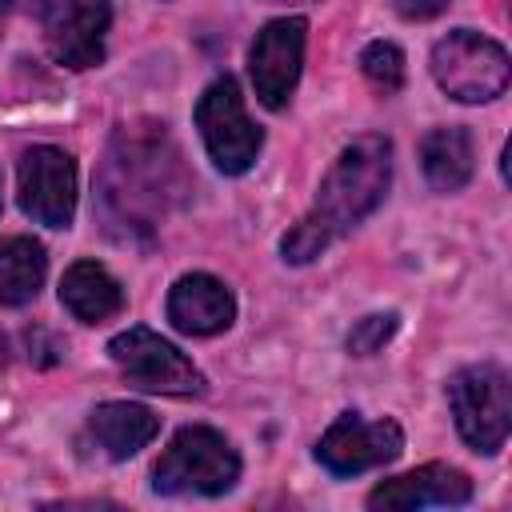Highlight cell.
Listing matches in <instances>:
<instances>
[{"label":"cell","instance_id":"cell-18","mask_svg":"<svg viewBox=\"0 0 512 512\" xmlns=\"http://www.w3.org/2000/svg\"><path fill=\"white\" fill-rule=\"evenodd\" d=\"M396 312H372V316H364V320H356V328L348 332V352L352 356H372V352H380L392 336H396Z\"/></svg>","mask_w":512,"mask_h":512},{"label":"cell","instance_id":"cell-13","mask_svg":"<svg viewBox=\"0 0 512 512\" xmlns=\"http://www.w3.org/2000/svg\"><path fill=\"white\" fill-rule=\"evenodd\" d=\"M88 432L92 440L112 456V460H128L136 456L144 444H152V436L160 432V420L152 408L132 404V400H108L96 404L88 416Z\"/></svg>","mask_w":512,"mask_h":512},{"label":"cell","instance_id":"cell-10","mask_svg":"<svg viewBox=\"0 0 512 512\" xmlns=\"http://www.w3.org/2000/svg\"><path fill=\"white\" fill-rule=\"evenodd\" d=\"M112 24L108 0H52L44 4V44L56 64L96 68L104 60V32Z\"/></svg>","mask_w":512,"mask_h":512},{"label":"cell","instance_id":"cell-3","mask_svg":"<svg viewBox=\"0 0 512 512\" xmlns=\"http://www.w3.org/2000/svg\"><path fill=\"white\" fill-rule=\"evenodd\" d=\"M432 76L452 100L484 104L508 88L512 64H508L504 44H496L492 36L476 28H456L432 48Z\"/></svg>","mask_w":512,"mask_h":512},{"label":"cell","instance_id":"cell-6","mask_svg":"<svg viewBox=\"0 0 512 512\" xmlns=\"http://www.w3.org/2000/svg\"><path fill=\"white\" fill-rule=\"evenodd\" d=\"M108 356L144 392H164V396H200L204 392V372L176 344H168L164 336H156L144 324H132L120 336H112Z\"/></svg>","mask_w":512,"mask_h":512},{"label":"cell","instance_id":"cell-7","mask_svg":"<svg viewBox=\"0 0 512 512\" xmlns=\"http://www.w3.org/2000/svg\"><path fill=\"white\" fill-rule=\"evenodd\" d=\"M304 40H308L304 16H276L256 32L252 52H248V72H252V88L264 108L280 112L288 104L300 80V64H304Z\"/></svg>","mask_w":512,"mask_h":512},{"label":"cell","instance_id":"cell-15","mask_svg":"<svg viewBox=\"0 0 512 512\" xmlns=\"http://www.w3.org/2000/svg\"><path fill=\"white\" fill-rule=\"evenodd\" d=\"M420 168L436 192H460L476 172V148L468 128H432L420 140Z\"/></svg>","mask_w":512,"mask_h":512},{"label":"cell","instance_id":"cell-17","mask_svg":"<svg viewBox=\"0 0 512 512\" xmlns=\"http://www.w3.org/2000/svg\"><path fill=\"white\" fill-rule=\"evenodd\" d=\"M360 68H364L368 84L380 92H396L404 84V52L392 40H372L360 52Z\"/></svg>","mask_w":512,"mask_h":512},{"label":"cell","instance_id":"cell-14","mask_svg":"<svg viewBox=\"0 0 512 512\" xmlns=\"http://www.w3.org/2000/svg\"><path fill=\"white\" fill-rule=\"evenodd\" d=\"M60 304L80 324H100L124 308V288L116 276L96 260H76L60 280Z\"/></svg>","mask_w":512,"mask_h":512},{"label":"cell","instance_id":"cell-12","mask_svg":"<svg viewBox=\"0 0 512 512\" xmlns=\"http://www.w3.org/2000/svg\"><path fill=\"white\" fill-rule=\"evenodd\" d=\"M468 500H472V480L452 464H424L368 492V508H400V512L424 504H468Z\"/></svg>","mask_w":512,"mask_h":512},{"label":"cell","instance_id":"cell-4","mask_svg":"<svg viewBox=\"0 0 512 512\" xmlns=\"http://www.w3.org/2000/svg\"><path fill=\"white\" fill-rule=\"evenodd\" d=\"M448 404L456 416L460 436L492 456L504 448L508 428H512V388H508V372L496 364H472L460 368L448 380Z\"/></svg>","mask_w":512,"mask_h":512},{"label":"cell","instance_id":"cell-5","mask_svg":"<svg viewBox=\"0 0 512 512\" xmlns=\"http://www.w3.org/2000/svg\"><path fill=\"white\" fill-rule=\"evenodd\" d=\"M196 128H200V140L220 172L240 176L256 164L264 132L248 120L240 84L232 76H220L204 88V96L196 100Z\"/></svg>","mask_w":512,"mask_h":512},{"label":"cell","instance_id":"cell-16","mask_svg":"<svg viewBox=\"0 0 512 512\" xmlns=\"http://www.w3.org/2000/svg\"><path fill=\"white\" fill-rule=\"evenodd\" d=\"M48 272L44 244L32 236H4L0 240V308L28 304Z\"/></svg>","mask_w":512,"mask_h":512},{"label":"cell","instance_id":"cell-11","mask_svg":"<svg viewBox=\"0 0 512 512\" xmlns=\"http://www.w3.org/2000/svg\"><path fill=\"white\" fill-rule=\"evenodd\" d=\"M168 320L184 336H216L236 320V300L224 280L208 272H188L168 292Z\"/></svg>","mask_w":512,"mask_h":512},{"label":"cell","instance_id":"cell-8","mask_svg":"<svg viewBox=\"0 0 512 512\" xmlns=\"http://www.w3.org/2000/svg\"><path fill=\"white\" fill-rule=\"evenodd\" d=\"M404 452V428L396 420H360V412H340L316 444V460L332 476H360Z\"/></svg>","mask_w":512,"mask_h":512},{"label":"cell","instance_id":"cell-19","mask_svg":"<svg viewBox=\"0 0 512 512\" xmlns=\"http://www.w3.org/2000/svg\"><path fill=\"white\" fill-rule=\"evenodd\" d=\"M392 8L404 16V20H432L448 8V0H392Z\"/></svg>","mask_w":512,"mask_h":512},{"label":"cell","instance_id":"cell-2","mask_svg":"<svg viewBox=\"0 0 512 512\" xmlns=\"http://www.w3.org/2000/svg\"><path fill=\"white\" fill-rule=\"evenodd\" d=\"M240 480V456L224 432L188 424L172 436L152 468V488L164 496H224Z\"/></svg>","mask_w":512,"mask_h":512},{"label":"cell","instance_id":"cell-20","mask_svg":"<svg viewBox=\"0 0 512 512\" xmlns=\"http://www.w3.org/2000/svg\"><path fill=\"white\" fill-rule=\"evenodd\" d=\"M8 364V340H4V332H0V368Z\"/></svg>","mask_w":512,"mask_h":512},{"label":"cell","instance_id":"cell-1","mask_svg":"<svg viewBox=\"0 0 512 512\" xmlns=\"http://www.w3.org/2000/svg\"><path fill=\"white\" fill-rule=\"evenodd\" d=\"M392 180V140L388 136H356L328 168V176L320 180L316 204L308 216H300V224H292V232H284L280 252L288 264H308L316 260L336 236L352 232L360 220H368Z\"/></svg>","mask_w":512,"mask_h":512},{"label":"cell","instance_id":"cell-9","mask_svg":"<svg viewBox=\"0 0 512 512\" xmlns=\"http://www.w3.org/2000/svg\"><path fill=\"white\" fill-rule=\"evenodd\" d=\"M20 208L48 228H68L76 216V160L56 144H36L20 156Z\"/></svg>","mask_w":512,"mask_h":512}]
</instances>
